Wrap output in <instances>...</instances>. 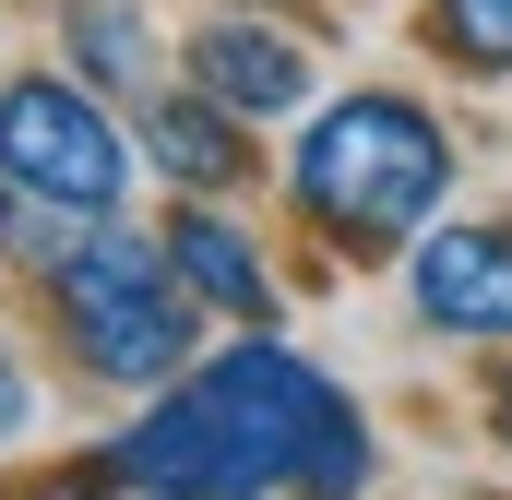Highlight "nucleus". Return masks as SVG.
Returning <instances> with one entry per match:
<instances>
[{"label": "nucleus", "mask_w": 512, "mask_h": 500, "mask_svg": "<svg viewBox=\"0 0 512 500\" xmlns=\"http://www.w3.org/2000/svg\"><path fill=\"white\" fill-rule=\"evenodd\" d=\"M417 322H441V334H512V227H441V239H417Z\"/></svg>", "instance_id": "6"}, {"label": "nucleus", "mask_w": 512, "mask_h": 500, "mask_svg": "<svg viewBox=\"0 0 512 500\" xmlns=\"http://www.w3.org/2000/svg\"><path fill=\"white\" fill-rule=\"evenodd\" d=\"M191 381H203V405L239 429V453L274 477V500H358L370 489V429H358V405L310 370L298 346L251 334V346L203 358Z\"/></svg>", "instance_id": "2"}, {"label": "nucleus", "mask_w": 512, "mask_h": 500, "mask_svg": "<svg viewBox=\"0 0 512 500\" xmlns=\"http://www.w3.org/2000/svg\"><path fill=\"white\" fill-rule=\"evenodd\" d=\"M501 441H512V381H501Z\"/></svg>", "instance_id": "13"}, {"label": "nucleus", "mask_w": 512, "mask_h": 500, "mask_svg": "<svg viewBox=\"0 0 512 500\" xmlns=\"http://www.w3.org/2000/svg\"><path fill=\"white\" fill-rule=\"evenodd\" d=\"M0 179L48 191L72 215H108L120 179H131V143L108 131V108L72 72H24V84H0Z\"/></svg>", "instance_id": "4"}, {"label": "nucleus", "mask_w": 512, "mask_h": 500, "mask_svg": "<svg viewBox=\"0 0 512 500\" xmlns=\"http://www.w3.org/2000/svg\"><path fill=\"white\" fill-rule=\"evenodd\" d=\"M108 477H131L143 500H274V477L239 453V429L203 405V381H167L131 417L120 441H108Z\"/></svg>", "instance_id": "5"}, {"label": "nucleus", "mask_w": 512, "mask_h": 500, "mask_svg": "<svg viewBox=\"0 0 512 500\" xmlns=\"http://www.w3.org/2000/svg\"><path fill=\"white\" fill-rule=\"evenodd\" d=\"M191 84L227 108V120H286L310 96V48L274 36V24H203L191 36Z\"/></svg>", "instance_id": "7"}, {"label": "nucleus", "mask_w": 512, "mask_h": 500, "mask_svg": "<svg viewBox=\"0 0 512 500\" xmlns=\"http://www.w3.org/2000/svg\"><path fill=\"white\" fill-rule=\"evenodd\" d=\"M286 179H298V215L334 250L393 262L441 215V191H453V131L429 120L417 96H334L322 120L298 131V167Z\"/></svg>", "instance_id": "1"}, {"label": "nucleus", "mask_w": 512, "mask_h": 500, "mask_svg": "<svg viewBox=\"0 0 512 500\" xmlns=\"http://www.w3.org/2000/svg\"><path fill=\"white\" fill-rule=\"evenodd\" d=\"M24 417H36V393H24V370H12V346H0V441H12Z\"/></svg>", "instance_id": "12"}, {"label": "nucleus", "mask_w": 512, "mask_h": 500, "mask_svg": "<svg viewBox=\"0 0 512 500\" xmlns=\"http://www.w3.org/2000/svg\"><path fill=\"white\" fill-rule=\"evenodd\" d=\"M429 48L465 72H512V0H429Z\"/></svg>", "instance_id": "10"}, {"label": "nucleus", "mask_w": 512, "mask_h": 500, "mask_svg": "<svg viewBox=\"0 0 512 500\" xmlns=\"http://www.w3.org/2000/svg\"><path fill=\"white\" fill-rule=\"evenodd\" d=\"M167 262H179V286L203 298V310H227V322H274V274H262V250L227 227V215H167Z\"/></svg>", "instance_id": "8"}, {"label": "nucleus", "mask_w": 512, "mask_h": 500, "mask_svg": "<svg viewBox=\"0 0 512 500\" xmlns=\"http://www.w3.org/2000/svg\"><path fill=\"white\" fill-rule=\"evenodd\" d=\"M48 298H60V346H72L96 381H120V393H167V381L191 370V286H179L167 239L96 215L84 250L48 274Z\"/></svg>", "instance_id": "3"}, {"label": "nucleus", "mask_w": 512, "mask_h": 500, "mask_svg": "<svg viewBox=\"0 0 512 500\" xmlns=\"http://www.w3.org/2000/svg\"><path fill=\"white\" fill-rule=\"evenodd\" d=\"M143 155L179 179V191H239L251 179V143H239V120L191 84V96H167V108H143Z\"/></svg>", "instance_id": "9"}, {"label": "nucleus", "mask_w": 512, "mask_h": 500, "mask_svg": "<svg viewBox=\"0 0 512 500\" xmlns=\"http://www.w3.org/2000/svg\"><path fill=\"white\" fill-rule=\"evenodd\" d=\"M72 36H84L96 84H143V12L131 0H72Z\"/></svg>", "instance_id": "11"}]
</instances>
